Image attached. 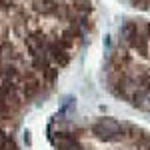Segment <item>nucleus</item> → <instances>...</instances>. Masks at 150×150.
I'll return each instance as SVG.
<instances>
[{
	"label": "nucleus",
	"instance_id": "obj_1",
	"mask_svg": "<svg viewBox=\"0 0 150 150\" xmlns=\"http://www.w3.org/2000/svg\"><path fill=\"white\" fill-rule=\"evenodd\" d=\"M76 0H0V150L8 124L52 80L74 38Z\"/></svg>",
	"mask_w": 150,
	"mask_h": 150
}]
</instances>
